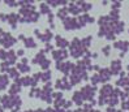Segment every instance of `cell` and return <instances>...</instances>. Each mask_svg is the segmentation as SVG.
Segmentation results:
<instances>
[{
	"label": "cell",
	"instance_id": "cell-1",
	"mask_svg": "<svg viewBox=\"0 0 129 112\" xmlns=\"http://www.w3.org/2000/svg\"><path fill=\"white\" fill-rule=\"evenodd\" d=\"M69 48H71V54L73 57H78L82 55V52L85 51V48L82 47V44H81V41L77 39V38H74L73 42L69 44Z\"/></svg>",
	"mask_w": 129,
	"mask_h": 112
},
{
	"label": "cell",
	"instance_id": "cell-2",
	"mask_svg": "<svg viewBox=\"0 0 129 112\" xmlns=\"http://www.w3.org/2000/svg\"><path fill=\"white\" fill-rule=\"evenodd\" d=\"M16 42H17V39L14 38V36H13L11 33H4L3 36L0 38V44H2L3 47H5V48L12 47Z\"/></svg>",
	"mask_w": 129,
	"mask_h": 112
},
{
	"label": "cell",
	"instance_id": "cell-3",
	"mask_svg": "<svg viewBox=\"0 0 129 112\" xmlns=\"http://www.w3.org/2000/svg\"><path fill=\"white\" fill-rule=\"evenodd\" d=\"M64 27L67 30H73V29H77V27H81V25L77 22V20L74 18H65L64 20Z\"/></svg>",
	"mask_w": 129,
	"mask_h": 112
},
{
	"label": "cell",
	"instance_id": "cell-4",
	"mask_svg": "<svg viewBox=\"0 0 129 112\" xmlns=\"http://www.w3.org/2000/svg\"><path fill=\"white\" fill-rule=\"evenodd\" d=\"M56 68L59 70H61L64 74H68L71 72V69H73V64L71 61H64V63H57L56 64Z\"/></svg>",
	"mask_w": 129,
	"mask_h": 112
},
{
	"label": "cell",
	"instance_id": "cell-5",
	"mask_svg": "<svg viewBox=\"0 0 129 112\" xmlns=\"http://www.w3.org/2000/svg\"><path fill=\"white\" fill-rule=\"evenodd\" d=\"M67 56H68L67 50H57V51H52V57H54L57 63H61Z\"/></svg>",
	"mask_w": 129,
	"mask_h": 112
},
{
	"label": "cell",
	"instance_id": "cell-6",
	"mask_svg": "<svg viewBox=\"0 0 129 112\" xmlns=\"http://www.w3.org/2000/svg\"><path fill=\"white\" fill-rule=\"evenodd\" d=\"M56 87H60V89H64V90H69V89L72 87L71 82L67 80V77H63L61 80H57L56 84H55Z\"/></svg>",
	"mask_w": 129,
	"mask_h": 112
},
{
	"label": "cell",
	"instance_id": "cell-7",
	"mask_svg": "<svg viewBox=\"0 0 129 112\" xmlns=\"http://www.w3.org/2000/svg\"><path fill=\"white\" fill-rule=\"evenodd\" d=\"M11 24V26L12 27H14L16 29V26H17V21H20V14H16V13H9L8 14V20H7Z\"/></svg>",
	"mask_w": 129,
	"mask_h": 112
},
{
	"label": "cell",
	"instance_id": "cell-8",
	"mask_svg": "<svg viewBox=\"0 0 129 112\" xmlns=\"http://www.w3.org/2000/svg\"><path fill=\"white\" fill-rule=\"evenodd\" d=\"M55 41H56V46H59L60 50H64V47L69 46V42H68L67 39H64L61 35H56L55 36Z\"/></svg>",
	"mask_w": 129,
	"mask_h": 112
},
{
	"label": "cell",
	"instance_id": "cell-9",
	"mask_svg": "<svg viewBox=\"0 0 129 112\" xmlns=\"http://www.w3.org/2000/svg\"><path fill=\"white\" fill-rule=\"evenodd\" d=\"M9 85V77L7 74H0V91Z\"/></svg>",
	"mask_w": 129,
	"mask_h": 112
},
{
	"label": "cell",
	"instance_id": "cell-10",
	"mask_svg": "<svg viewBox=\"0 0 129 112\" xmlns=\"http://www.w3.org/2000/svg\"><path fill=\"white\" fill-rule=\"evenodd\" d=\"M16 60H17V56H16V54H14V51L7 52V59H5V61L8 63L9 65L14 64V63H16Z\"/></svg>",
	"mask_w": 129,
	"mask_h": 112
},
{
	"label": "cell",
	"instance_id": "cell-11",
	"mask_svg": "<svg viewBox=\"0 0 129 112\" xmlns=\"http://www.w3.org/2000/svg\"><path fill=\"white\" fill-rule=\"evenodd\" d=\"M11 102H12V107H16V109L20 108L21 106V98L18 95H11Z\"/></svg>",
	"mask_w": 129,
	"mask_h": 112
},
{
	"label": "cell",
	"instance_id": "cell-12",
	"mask_svg": "<svg viewBox=\"0 0 129 112\" xmlns=\"http://www.w3.org/2000/svg\"><path fill=\"white\" fill-rule=\"evenodd\" d=\"M39 39L42 41V42H46V43H50V41L52 39V33L50 31V30H46L44 33H42L41 34V36H39Z\"/></svg>",
	"mask_w": 129,
	"mask_h": 112
},
{
	"label": "cell",
	"instance_id": "cell-13",
	"mask_svg": "<svg viewBox=\"0 0 129 112\" xmlns=\"http://www.w3.org/2000/svg\"><path fill=\"white\" fill-rule=\"evenodd\" d=\"M68 12H71L73 14H78L81 12V8L76 3H69V5H68Z\"/></svg>",
	"mask_w": 129,
	"mask_h": 112
},
{
	"label": "cell",
	"instance_id": "cell-14",
	"mask_svg": "<svg viewBox=\"0 0 129 112\" xmlns=\"http://www.w3.org/2000/svg\"><path fill=\"white\" fill-rule=\"evenodd\" d=\"M44 59H46V56H44V51L42 50L41 52H38L37 56L33 59V63H34V64H39V65H41V63L44 60Z\"/></svg>",
	"mask_w": 129,
	"mask_h": 112
},
{
	"label": "cell",
	"instance_id": "cell-15",
	"mask_svg": "<svg viewBox=\"0 0 129 112\" xmlns=\"http://www.w3.org/2000/svg\"><path fill=\"white\" fill-rule=\"evenodd\" d=\"M3 103V107L5 108H12V102H11V95H4L3 98H0Z\"/></svg>",
	"mask_w": 129,
	"mask_h": 112
},
{
	"label": "cell",
	"instance_id": "cell-16",
	"mask_svg": "<svg viewBox=\"0 0 129 112\" xmlns=\"http://www.w3.org/2000/svg\"><path fill=\"white\" fill-rule=\"evenodd\" d=\"M22 41H24V43H25V46H26L27 48H34V47L37 46V43H35V41H34L33 38H30V36H29V38H27V36H25V38L22 39Z\"/></svg>",
	"mask_w": 129,
	"mask_h": 112
},
{
	"label": "cell",
	"instance_id": "cell-17",
	"mask_svg": "<svg viewBox=\"0 0 129 112\" xmlns=\"http://www.w3.org/2000/svg\"><path fill=\"white\" fill-rule=\"evenodd\" d=\"M20 91H21V85L20 84H13L11 86V90H9L11 95H17Z\"/></svg>",
	"mask_w": 129,
	"mask_h": 112
},
{
	"label": "cell",
	"instance_id": "cell-18",
	"mask_svg": "<svg viewBox=\"0 0 129 112\" xmlns=\"http://www.w3.org/2000/svg\"><path fill=\"white\" fill-rule=\"evenodd\" d=\"M67 14H68V8L64 7V8H60L59 12H57V17L61 18V20H65L67 18Z\"/></svg>",
	"mask_w": 129,
	"mask_h": 112
},
{
	"label": "cell",
	"instance_id": "cell-19",
	"mask_svg": "<svg viewBox=\"0 0 129 112\" xmlns=\"http://www.w3.org/2000/svg\"><path fill=\"white\" fill-rule=\"evenodd\" d=\"M17 70H20V72H22V73H27V72H30V66H29L27 64L20 63V64H17Z\"/></svg>",
	"mask_w": 129,
	"mask_h": 112
},
{
	"label": "cell",
	"instance_id": "cell-20",
	"mask_svg": "<svg viewBox=\"0 0 129 112\" xmlns=\"http://www.w3.org/2000/svg\"><path fill=\"white\" fill-rule=\"evenodd\" d=\"M41 13H43V14H51L50 5L47 3H42L41 4Z\"/></svg>",
	"mask_w": 129,
	"mask_h": 112
},
{
	"label": "cell",
	"instance_id": "cell-21",
	"mask_svg": "<svg viewBox=\"0 0 129 112\" xmlns=\"http://www.w3.org/2000/svg\"><path fill=\"white\" fill-rule=\"evenodd\" d=\"M8 73H9V77L14 78V80H16V81H17V80L20 78V72H18L17 69H14V68H9Z\"/></svg>",
	"mask_w": 129,
	"mask_h": 112
},
{
	"label": "cell",
	"instance_id": "cell-22",
	"mask_svg": "<svg viewBox=\"0 0 129 112\" xmlns=\"http://www.w3.org/2000/svg\"><path fill=\"white\" fill-rule=\"evenodd\" d=\"M82 99H83V96H82L81 93H74V94H73V102L77 103L78 106L82 103Z\"/></svg>",
	"mask_w": 129,
	"mask_h": 112
},
{
	"label": "cell",
	"instance_id": "cell-23",
	"mask_svg": "<svg viewBox=\"0 0 129 112\" xmlns=\"http://www.w3.org/2000/svg\"><path fill=\"white\" fill-rule=\"evenodd\" d=\"M50 78H51V72L50 70H47V72H44V73L41 74V80L43 82H50Z\"/></svg>",
	"mask_w": 129,
	"mask_h": 112
},
{
	"label": "cell",
	"instance_id": "cell-24",
	"mask_svg": "<svg viewBox=\"0 0 129 112\" xmlns=\"http://www.w3.org/2000/svg\"><path fill=\"white\" fill-rule=\"evenodd\" d=\"M30 96H41V90L39 89H37V87H33L31 89V91H30Z\"/></svg>",
	"mask_w": 129,
	"mask_h": 112
},
{
	"label": "cell",
	"instance_id": "cell-25",
	"mask_svg": "<svg viewBox=\"0 0 129 112\" xmlns=\"http://www.w3.org/2000/svg\"><path fill=\"white\" fill-rule=\"evenodd\" d=\"M50 64H51V61L48 60V59H44V60L41 63V66L43 69H48V66H50Z\"/></svg>",
	"mask_w": 129,
	"mask_h": 112
},
{
	"label": "cell",
	"instance_id": "cell-26",
	"mask_svg": "<svg viewBox=\"0 0 129 112\" xmlns=\"http://www.w3.org/2000/svg\"><path fill=\"white\" fill-rule=\"evenodd\" d=\"M52 98H55V100L64 99V98H63V93H54V94H52Z\"/></svg>",
	"mask_w": 129,
	"mask_h": 112
},
{
	"label": "cell",
	"instance_id": "cell-27",
	"mask_svg": "<svg viewBox=\"0 0 129 112\" xmlns=\"http://www.w3.org/2000/svg\"><path fill=\"white\" fill-rule=\"evenodd\" d=\"M90 41H91V38H90V36H89V38H85V39H83L82 41V46H89V44H90Z\"/></svg>",
	"mask_w": 129,
	"mask_h": 112
},
{
	"label": "cell",
	"instance_id": "cell-28",
	"mask_svg": "<svg viewBox=\"0 0 129 112\" xmlns=\"http://www.w3.org/2000/svg\"><path fill=\"white\" fill-rule=\"evenodd\" d=\"M0 59H7V52L4 51V50H0Z\"/></svg>",
	"mask_w": 129,
	"mask_h": 112
},
{
	"label": "cell",
	"instance_id": "cell-29",
	"mask_svg": "<svg viewBox=\"0 0 129 112\" xmlns=\"http://www.w3.org/2000/svg\"><path fill=\"white\" fill-rule=\"evenodd\" d=\"M5 4H8L9 7H16V5H17V3H16V2H12V0H7Z\"/></svg>",
	"mask_w": 129,
	"mask_h": 112
},
{
	"label": "cell",
	"instance_id": "cell-30",
	"mask_svg": "<svg viewBox=\"0 0 129 112\" xmlns=\"http://www.w3.org/2000/svg\"><path fill=\"white\" fill-rule=\"evenodd\" d=\"M0 20H2V21H7V20H8V14L0 13Z\"/></svg>",
	"mask_w": 129,
	"mask_h": 112
},
{
	"label": "cell",
	"instance_id": "cell-31",
	"mask_svg": "<svg viewBox=\"0 0 129 112\" xmlns=\"http://www.w3.org/2000/svg\"><path fill=\"white\" fill-rule=\"evenodd\" d=\"M71 104H72V102H71V100H68V102L65 100V104H64V108H69V107H71Z\"/></svg>",
	"mask_w": 129,
	"mask_h": 112
},
{
	"label": "cell",
	"instance_id": "cell-32",
	"mask_svg": "<svg viewBox=\"0 0 129 112\" xmlns=\"http://www.w3.org/2000/svg\"><path fill=\"white\" fill-rule=\"evenodd\" d=\"M17 55L18 56H24V50H18L17 51Z\"/></svg>",
	"mask_w": 129,
	"mask_h": 112
},
{
	"label": "cell",
	"instance_id": "cell-33",
	"mask_svg": "<svg viewBox=\"0 0 129 112\" xmlns=\"http://www.w3.org/2000/svg\"><path fill=\"white\" fill-rule=\"evenodd\" d=\"M52 112H65V111H64L63 108H56L55 111H52Z\"/></svg>",
	"mask_w": 129,
	"mask_h": 112
},
{
	"label": "cell",
	"instance_id": "cell-34",
	"mask_svg": "<svg viewBox=\"0 0 129 112\" xmlns=\"http://www.w3.org/2000/svg\"><path fill=\"white\" fill-rule=\"evenodd\" d=\"M3 34H4V31L2 30V29H0V38H2V36H3Z\"/></svg>",
	"mask_w": 129,
	"mask_h": 112
},
{
	"label": "cell",
	"instance_id": "cell-35",
	"mask_svg": "<svg viewBox=\"0 0 129 112\" xmlns=\"http://www.w3.org/2000/svg\"><path fill=\"white\" fill-rule=\"evenodd\" d=\"M26 112H34V111H26Z\"/></svg>",
	"mask_w": 129,
	"mask_h": 112
}]
</instances>
